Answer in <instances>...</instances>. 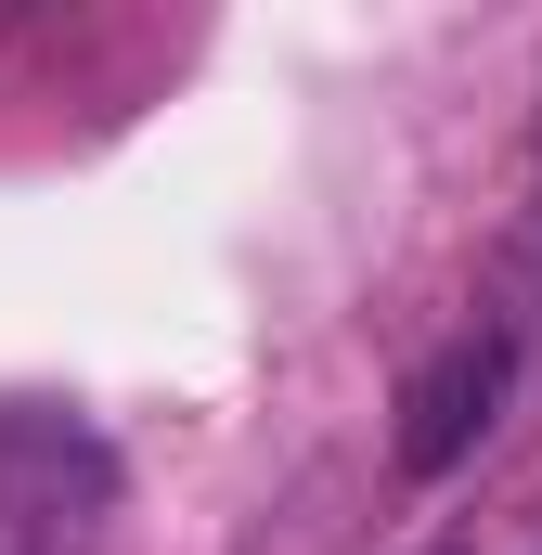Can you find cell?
I'll return each instance as SVG.
<instances>
[{
  "label": "cell",
  "mask_w": 542,
  "mask_h": 555,
  "mask_svg": "<svg viewBox=\"0 0 542 555\" xmlns=\"http://www.w3.org/2000/svg\"><path fill=\"white\" fill-rule=\"evenodd\" d=\"M117 504V465L104 439L39 401H0V555H78Z\"/></svg>",
  "instance_id": "1"
},
{
  "label": "cell",
  "mask_w": 542,
  "mask_h": 555,
  "mask_svg": "<svg viewBox=\"0 0 542 555\" xmlns=\"http://www.w3.org/2000/svg\"><path fill=\"white\" fill-rule=\"evenodd\" d=\"M491 414H504V336L478 323V336H452V349L401 388V478H452V465L491 439Z\"/></svg>",
  "instance_id": "2"
}]
</instances>
